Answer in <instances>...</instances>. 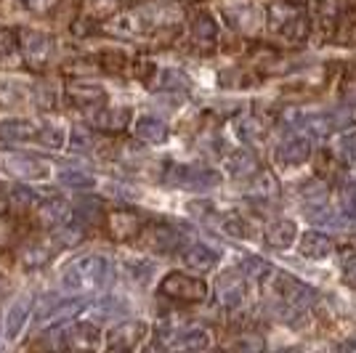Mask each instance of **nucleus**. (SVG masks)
<instances>
[{
	"label": "nucleus",
	"instance_id": "b1692460",
	"mask_svg": "<svg viewBox=\"0 0 356 353\" xmlns=\"http://www.w3.org/2000/svg\"><path fill=\"white\" fill-rule=\"evenodd\" d=\"M298 250L309 261H322L327 255H332L335 242H332V236L322 234V231H306V234L300 236V247Z\"/></svg>",
	"mask_w": 356,
	"mask_h": 353
},
{
	"label": "nucleus",
	"instance_id": "ea45409f",
	"mask_svg": "<svg viewBox=\"0 0 356 353\" xmlns=\"http://www.w3.org/2000/svg\"><path fill=\"white\" fill-rule=\"evenodd\" d=\"M268 268H271V265H268L266 261H261V258H245L242 265H239V271H242V274H252V277H258V279L266 274Z\"/></svg>",
	"mask_w": 356,
	"mask_h": 353
},
{
	"label": "nucleus",
	"instance_id": "20e7f679",
	"mask_svg": "<svg viewBox=\"0 0 356 353\" xmlns=\"http://www.w3.org/2000/svg\"><path fill=\"white\" fill-rule=\"evenodd\" d=\"M223 22L245 38H255L266 27V11L261 6H255L250 0H234V3H223L221 6Z\"/></svg>",
	"mask_w": 356,
	"mask_h": 353
},
{
	"label": "nucleus",
	"instance_id": "c03bdc74",
	"mask_svg": "<svg viewBox=\"0 0 356 353\" xmlns=\"http://www.w3.org/2000/svg\"><path fill=\"white\" fill-rule=\"evenodd\" d=\"M22 3H24L27 8H32V11H45V8H48L54 0H22Z\"/></svg>",
	"mask_w": 356,
	"mask_h": 353
},
{
	"label": "nucleus",
	"instance_id": "9b49d317",
	"mask_svg": "<svg viewBox=\"0 0 356 353\" xmlns=\"http://www.w3.org/2000/svg\"><path fill=\"white\" fill-rule=\"evenodd\" d=\"M88 115V122L93 128L106 133H120L128 122H131V109L125 106H106V104H99L93 109H86Z\"/></svg>",
	"mask_w": 356,
	"mask_h": 353
},
{
	"label": "nucleus",
	"instance_id": "6ab92c4d",
	"mask_svg": "<svg viewBox=\"0 0 356 353\" xmlns=\"http://www.w3.org/2000/svg\"><path fill=\"white\" fill-rule=\"evenodd\" d=\"M163 345L173 348V351H200L208 348L210 335L205 329H173V332H163Z\"/></svg>",
	"mask_w": 356,
	"mask_h": 353
},
{
	"label": "nucleus",
	"instance_id": "393cba45",
	"mask_svg": "<svg viewBox=\"0 0 356 353\" xmlns=\"http://www.w3.org/2000/svg\"><path fill=\"white\" fill-rule=\"evenodd\" d=\"M152 90H160V93H178V90H189V77L173 69V67H163V69H154L152 74Z\"/></svg>",
	"mask_w": 356,
	"mask_h": 353
},
{
	"label": "nucleus",
	"instance_id": "79ce46f5",
	"mask_svg": "<svg viewBox=\"0 0 356 353\" xmlns=\"http://www.w3.org/2000/svg\"><path fill=\"white\" fill-rule=\"evenodd\" d=\"M343 284H348L351 290H356V255L343 261Z\"/></svg>",
	"mask_w": 356,
	"mask_h": 353
},
{
	"label": "nucleus",
	"instance_id": "9d476101",
	"mask_svg": "<svg viewBox=\"0 0 356 353\" xmlns=\"http://www.w3.org/2000/svg\"><path fill=\"white\" fill-rule=\"evenodd\" d=\"M312 157V136H293L282 141L280 147L274 149V162L280 167H298V165H306Z\"/></svg>",
	"mask_w": 356,
	"mask_h": 353
},
{
	"label": "nucleus",
	"instance_id": "37998d69",
	"mask_svg": "<svg viewBox=\"0 0 356 353\" xmlns=\"http://www.w3.org/2000/svg\"><path fill=\"white\" fill-rule=\"evenodd\" d=\"M70 144H72L74 149H88L93 141H90V136L86 131H72L70 133Z\"/></svg>",
	"mask_w": 356,
	"mask_h": 353
},
{
	"label": "nucleus",
	"instance_id": "7ed1b4c3",
	"mask_svg": "<svg viewBox=\"0 0 356 353\" xmlns=\"http://www.w3.org/2000/svg\"><path fill=\"white\" fill-rule=\"evenodd\" d=\"M223 181L221 170L210 167V165H200V162H186V165H170L165 183L173 189H186V192H205V189H216Z\"/></svg>",
	"mask_w": 356,
	"mask_h": 353
},
{
	"label": "nucleus",
	"instance_id": "7c9ffc66",
	"mask_svg": "<svg viewBox=\"0 0 356 353\" xmlns=\"http://www.w3.org/2000/svg\"><path fill=\"white\" fill-rule=\"evenodd\" d=\"M298 194L306 199V202H314V205H325L327 199V181L325 178H312V181H303L298 186Z\"/></svg>",
	"mask_w": 356,
	"mask_h": 353
},
{
	"label": "nucleus",
	"instance_id": "a211bd4d",
	"mask_svg": "<svg viewBox=\"0 0 356 353\" xmlns=\"http://www.w3.org/2000/svg\"><path fill=\"white\" fill-rule=\"evenodd\" d=\"M6 167L16 178H22V181H45V178L51 176V167L43 160L30 157V154H11L6 160Z\"/></svg>",
	"mask_w": 356,
	"mask_h": 353
},
{
	"label": "nucleus",
	"instance_id": "c85d7f7f",
	"mask_svg": "<svg viewBox=\"0 0 356 353\" xmlns=\"http://www.w3.org/2000/svg\"><path fill=\"white\" fill-rule=\"evenodd\" d=\"M51 258H54L51 242L48 245H30V247H24V252H22V265L27 271H35V268H43Z\"/></svg>",
	"mask_w": 356,
	"mask_h": 353
},
{
	"label": "nucleus",
	"instance_id": "f8f14e48",
	"mask_svg": "<svg viewBox=\"0 0 356 353\" xmlns=\"http://www.w3.org/2000/svg\"><path fill=\"white\" fill-rule=\"evenodd\" d=\"M138 242L154 252H173L176 247H181V234L173 226L165 223H154V226H144V231L138 234Z\"/></svg>",
	"mask_w": 356,
	"mask_h": 353
},
{
	"label": "nucleus",
	"instance_id": "6e6552de",
	"mask_svg": "<svg viewBox=\"0 0 356 353\" xmlns=\"http://www.w3.org/2000/svg\"><path fill=\"white\" fill-rule=\"evenodd\" d=\"M106 229H109V234H112L115 242H134L144 231V218L136 210L120 207V210L106 215Z\"/></svg>",
	"mask_w": 356,
	"mask_h": 353
},
{
	"label": "nucleus",
	"instance_id": "f3484780",
	"mask_svg": "<svg viewBox=\"0 0 356 353\" xmlns=\"http://www.w3.org/2000/svg\"><path fill=\"white\" fill-rule=\"evenodd\" d=\"M67 93L83 112L86 109H93L99 104H106V88L102 83H93V80H72L67 85Z\"/></svg>",
	"mask_w": 356,
	"mask_h": 353
},
{
	"label": "nucleus",
	"instance_id": "5701e85b",
	"mask_svg": "<svg viewBox=\"0 0 356 353\" xmlns=\"http://www.w3.org/2000/svg\"><path fill=\"white\" fill-rule=\"evenodd\" d=\"M226 170H229V176H234L237 181H250L261 170V162H258V157L252 154L250 149H234L226 157Z\"/></svg>",
	"mask_w": 356,
	"mask_h": 353
},
{
	"label": "nucleus",
	"instance_id": "bb28decb",
	"mask_svg": "<svg viewBox=\"0 0 356 353\" xmlns=\"http://www.w3.org/2000/svg\"><path fill=\"white\" fill-rule=\"evenodd\" d=\"M237 136L242 138V144L255 147V144H264L268 138V125L261 117H252V115L250 117H239Z\"/></svg>",
	"mask_w": 356,
	"mask_h": 353
},
{
	"label": "nucleus",
	"instance_id": "e433bc0d",
	"mask_svg": "<svg viewBox=\"0 0 356 353\" xmlns=\"http://www.w3.org/2000/svg\"><path fill=\"white\" fill-rule=\"evenodd\" d=\"M19 51V35L14 30H0V59H8Z\"/></svg>",
	"mask_w": 356,
	"mask_h": 353
},
{
	"label": "nucleus",
	"instance_id": "412c9836",
	"mask_svg": "<svg viewBox=\"0 0 356 353\" xmlns=\"http://www.w3.org/2000/svg\"><path fill=\"white\" fill-rule=\"evenodd\" d=\"M134 136L138 141H144V144H152V147H160L168 141V125H165L160 117H154V115H141V117H136L134 122Z\"/></svg>",
	"mask_w": 356,
	"mask_h": 353
},
{
	"label": "nucleus",
	"instance_id": "f03ea898",
	"mask_svg": "<svg viewBox=\"0 0 356 353\" xmlns=\"http://www.w3.org/2000/svg\"><path fill=\"white\" fill-rule=\"evenodd\" d=\"M266 27L287 45L306 43L312 32L309 8L298 0H274L266 8Z\"/></svg>",
	"mask_w": 356,
	"mask_h": 353
},
{
	"label": "nucleus",
	"instance_id": "cd10ccee",
	"mask_svg": "<svg viewBox=\"0 0 356 353\" xmlns=\"http://www.w3.org/2000/svg\"><path fill=\"white\" fill-rule=\"evenodd\" d=\"M213 226L218 229V231H223V234L234 236V239H245V236L250 234V229H248V221L239 215V213H221L218 210V215H216V221H213Z\"/></svg>",
	"mask_w": 356,
	"mask_h": 353
},
{
	"label": "nucleus",
	"instance_id": "c756f323",
	"mask_svg": "<svg viewBox=\"0 0 356 353\" xmlns=\"http://www.w3.org/2000/svg\"><path fill=\"white\" fill-rule=\"evenodd\" d=\"M70 218V205L64 199H54V202H40V221L45 226H61Z\"/></svg>",
	"mask_w": 356,
	"mask_h": 353
},
{
	"label": "nucleus",
	"instance_id": "c9c22d12",
	"mask_svg": "<svg viewBox=\"0 0 356 353\" xmlns=\"http://www.w3.org/2000/svg\"><path fill=\"white\" fill-rule=\"evenodd\" d=\"M8 202L16 207H35L40 205V194L35 192L32 186H27V183H19L8 192Z\"/></svg>",
	"mask_w": 356,
	"mask_h": 353
},
{
	"label": "nucleus",
	"instance_id": "4be33fe9",
	"mask_svg": "<svg viewBox=\"0 0 356 353\" xmlns=\"http://www.w3.org/2000/svg\"><path fill=\"white\" fill-rule=\"evenodd\" d=\"M19 48L24 51V56L30 61H45L51 56L54 43H51V38L40 30H22V35H19Z\"/></svg>",
	"mask_w": 356,
	"mask_h": 353
},
{
	"label": "nucleus",
	"instance_id": "4c0bfd02",
	"mask_svg": "<svg viewBox=\"0 0 356 353\" xmlns=\"http://www.w3.org/2000/svg\"><path fill=\"white\" fill-rule=\"evenodd\" d=\"M338 32H343L346 38H343V43H356V11L354 8H348V14L341 19V24H338Z\"/></svg>",
	"mask_w": 356,
	"mask_h": 353
},
{
	"label": "nucleus",
	"instance_id": "f704fd0d",
	"mask_svg": "<svg viewBox=\"0 0 356 353\" xmlns=\"http://www.w3.org/2000/svg\"><path fill=\"white\" fill-rule=\"evenodd\" d=\"M59 181L67 186V189H90V186H96V178L86 173V170H61L59 173Z\"/></svg>",
	"mask_w": 356,
	"mask_h": 353
},
{
	"label": "nucleus",
	"instance_id": "ddd939ff",
	"mask_svg": "<svg viewBox=\"0 0 356 353\" xmlns=\"http://www.w3.org/2000/svg\"><path fill=\"white\" fill-rule=\"evenodd\" d=\"M40 136V122L27 117H8L0 120V141L3 144H24V141H38Z\"/></svg>",
	"mask_w": 356,
	"mask_h": 353
},
{
	"label": "nucleus",
	"instance_id": "a19ab883",
	"mask_svg": "<svg viewBox=\"0 0 356 353\" xmlns=\"http://www.w3.org/2000/svg\"><path fill=\"white\" fill-rule=\"evenodd\" d=\"M131 277H134L138 284H147V279L152 277V263H147V261H136V263H131Z\"/></svg>",
	"mask_w": 356,
	"mask_h": 353
},
{
	"label": "nucleus",
	"instance_id": "39448f33",
	"mask_svg": "<svg viewBox=\"0 0 356 353\" xmlns=\"http://www.w3.org/2000/svg\"><path fill=\"white\" fill-rule=\"evenodd\" d=\"M88 306L86 297H59V295H45L38 306V313H35V322L40 327H59V324L74 319L80 311Z\"/></svg>",
	"mask_w": 356,
	"mask_h": 353
},
{
	"label": "nucleus",
	"instance_id": "a18cd8bd",
	"mask_svg": "<svg viewBox=\"0 0 356 353\" xmlns=\"http://www.w3.org/2000/svg\"><path fill=\"white\" fill-rule=\"evenodd\" d=\"M343 348H356V343H343Z\"/></svg>",
	"mask_w": 356,
	"mask_h": 353
},
{
	"label": "nucleus",
	"instance_id": "58836bf2",
	"mask_svg": "<svg viewBox=\"0 0 356 353\" xmlns=\"http://www.w3.org/2000/svg\"><path fill=\"white\" fill-rule=\"evenodd\" d=\"M22 96H24V85L0 80V101H22Z\"/></svg>",
	"mask_w": 356,
	"mask_h": 353
},
{
	"label": "nucleus",
	"instance_id": "473e14b6",
	"mask_svg": "<svg viewBox=\"0 0 356 353\" xmlns=\"http://www.w3.org/2000/svg\"><path fill=\"white\" fill-rule=\"evenodd\" d=\"M38 141L43 144V147H51V149H61L64 147V141H67V131L56 125V122H43L40 125V136H38Z\"/></svg>",
	"mask_w": 356,
	"mask_h": 353
},
{
	"label": "nucleus",
	"instance_id": "4468645a",
	"mask_svg": "<svg viewBox=\"0 0 356 353\" xmlns=\"http://www.w3.org/2000/svg\"><path fill=\"white\" fill-rule=\"evenodd\" d=\"M30 309H32V300L27 295H19L14 303L8 306L6 311V322H3V335L8 343H14V340L22 338V332H24V327L30 322Z\"/></svg>",
	"mask_w": 356,
	"mask_h": 353
},
{
	"label": "nucleus",
	"instance_id": "0eeeda50",
	"mask_svg": "<svg viewBox=\"0 0 356 353\" xmlns=\"http://www.w3.org/2000/svg\"><path fill=\"white\" fill-rule=\"evenodd\" d=\"M147 338V324L138 319H128V322L115 324L106 332V348L109 351H134Z\"/></svg>",
	"mask_w": 356,
	"mask_h": 353
},
{
	"label": "nucleus",
	"instance_id": "dca6fc26",
	"mask_svg": "<svg viewBox=\"0 0 356 353\" xmlns=\"http://www.w3.org/2000/svg\"><path fill=\"white\" fill-rule=\"evenodd\" d=\"M61 343L72 351H90L102 343V335H99V327L88 322L80 324H70L64 332H61Z\"/></svg>",
	"mask_w": 356,
	"mask_h": 353
},
{
	"label": "nucleus",
	"instance_id": "a878e982",
	"mask_svg": "<svg viewBox=\"0 0 356 353\" xmlns=\"http://www.w3.org/2000/svg\"><path fill=\"white\" fill-rule=\"evenodd\" d=\"M192 40L200 48H213L218 43V24L210 14H197L192 19Z\"/></svg>",
	"mask_w": 356,
	"mask_h": 353
},
{
	"label": "nucleus",
	"instance_id": "2eb2a0df",
	"mask_svg": "<svg viewBox=\"0 0 356 353\" xmlns=\"http://www.w3.org/2000/svg\"><path fill=\"white\" fill-rule=\"evenodd\" d=\"M181 263L186 265V268H192L194 274H208V271H213V268H218V263H221V252L213 250L210 245L197 242V245H189L186 250L181 252Z\"/></svg>",
	"mask_w": 356,
	"mask_h": 353
},
{
	"label": "nucleus",
	"instance_id": "2f4dec72",
	"mask_svg": "<svg viewBox=\"0 0 356 353\" xmlns=\"http://www.w3.org/2000/svg\"><path fill=\"white\" fill-rule=\"evenodd\" d=\"M330 125L332 131H346L356 125V104H341L338 109L330 112Z\"/></svg>",
	"mask_w": 356,
	"mask_h": 353
},
{
	"label": "nucleus",
	"instance_id": "1a4fd4ad",
	"mask_svg": "<svg viewBox=\"0 0 356 353\" xmlns=\"http://www.w3.org/2000/svg\"><path fill=\"white\" fill-rule=\"evenodd\" d=\"M216 297L223 309H239L248 297V281L242 271H223L216 279Z\"/></svg>",
	"mask_w": 356,
	"mask_h": 353
},
{
	"label": "nucleus",
	"instance_id": "423d86ee",
	"mask_svg": "<svg viewBox=\"0 0 356 353\" xmlns=\"http://www.w3.org/2000/svg\"><path fill=\"white\" fill-rule=\"evenodd\" d=\"M160 293L170 300L178 303H202L208 297V284L200 277H189L181 271H170L163 281H160Z\"/></svg>",
	"mask_w": 356,
	"mask_h": 353
},
{
	"label": "nucleus",
	"instance_id": "f257e3e1",
	"mask_svg": "<svg viewBox=\"0 0 356 353\" xmlns=\"http://www.w3.org/2000/svg\"><path fill=\"white\" fill-rule=\"evenodd\" d=\"M115 265L106 255H83L67 263L59 274V284L64 293H88V290H102L112 281Z\"/></svg>",
	"mask_w": 356,
	"mask_h": 353
},
{
	"label": "nucleus",
	"instance_id": "aec40b11",
	"mask_svg": "<svg viewBox=\"0 0 356 353\" xmlns=\"http://www.w3.org/2000/svg\"><path fill=\"white\" fill-rule=\"evenodd\" d=\"M296 239H298V226L290 218H277V221H271L264 229V242H266L271 250H287V247L296 245Z\"/></svg>",
	"mask_w": 356,
	"mask_h": 353
},
{
	"label": "nucleus",
	"instance_id": "72a5a7b5",
	"mask_svg": "<svg viewBox=\"0 0 356 353\" xmlns=\"http://www.w3.org/2000/svg\"><path fill=\"white\" fill-rule=\"evenodd\" d=\"M186 213L192 215L194 221L210 223V226H213V221H216V215H218V207L213 205L210 199H192V202L186 205Z\"/></svg>",
	"mask_w": 356,
	"mask_h": 353
}]
</instances>
